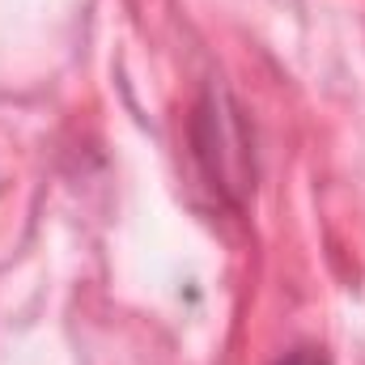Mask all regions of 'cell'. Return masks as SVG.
I'll list each match as a JSON object with an SVG mask.
<instances>
[{"label": "cell", "instance_id": "1", "mask_svg": "<svg viewBox=\"0 0 365 365\" xmlns=\"http://www.w3.org/2000/svg\"><path fill=\"white\" fill-rule=\"evenodd\" d=\"M195 153L204 170L212 175V187H221L230 200H247L255 191V153H251V132L234 98L221 90H208L204 102L195 106Z\"/></svg>", "mask_w": 365, "mask_h": 365}, {"label": "cell", "instance_id": "2", "mask_svg": "<svg viewBox=\"0 0 365 365\" xmlns=\"http://www.w3.org/2000/svg\"><path fill=\"white\" fill-rule=\"evenodd\" d=\"M276 365H327V361H323L314 349H293V353H284Z\"/></svg>", "mask_w": 365, "mask_h": 365}]
</instances>
